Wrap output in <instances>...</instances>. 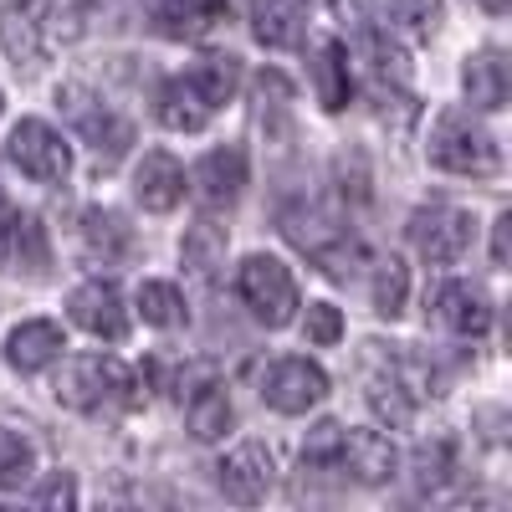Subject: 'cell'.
Listing matches in <instances>:
<instances>
[{
	"label": "cell",
	"instance_id": "1",
	"mask_svg": "<svg viewBox=\"0 0 512 512\" xmlns=\"http://www.w3.org/2000/svg\"><path fill=\"white\" fill-rule=\"evenodd\" d=\"M236 82H241L236 57H205L195 72L169 77L159 88V123L175 128V134H200L216 118V108L236 98Z\"/></svg>",
	"mask_w": 512,
	"mask_h": 512
},
{
	"label": "cell",
	"instance_id": "2",
	"mask_svg": "<svg viewBox=\"0 0 512 512\" xmlns=\"http://www.w3.org/2000/svg\"><path fill=\"white\" fill-rule=\"evenodd\" d=\"M425 154H431L436 169H446V175H497V139L487 134V128L472 118V113H441L436 128H431V144H425Z\"/></svg>",
	"mask_w": 512,
	"mask_h": 512
},
{
	"label": "cell",
	"instance_id": "3",
	"mask_svg": "<svg viewBox=\"0 0 512 512\" xmlns=\"http://www.w3.org/2000/svg\"><path fill=\"white\" fill-rule=\"evenodd\" d=\"M57 400L67 410H82V415H93L113 400H128V405H139L144 395L134 390V374H128L118 359H103V354H82V359H67L62 374H57Z\"/></svg>",
	"mask_w": 512,
	"mask_h": 512
},
{
	"label": "cell",
	"instance_id": "4",
	"mask_svg": "<svg viewBox=\"0 0 512 512\" xmlns=\"http://www.w3.org/2000/svg\"><path fill=\"white\" fill-rule=\"evenodd\" d=\"M236 292L267 328H287L297 313V282L277 256H246L236 272Z\"/></svg>",
	"mask_w": 512,
	"mask_h": 512
},
{
	"label": "cell",
	"instance_id": "5",
	"mask_svg": "<svg viewBox=\"0 0 512 512\" xmlns=\"http://www.w3.org/2000/svg\"><path fill=\"white\" fill-rule=\"evenodd\" d=\"M62 113L72 118V128L82 139H88V149L98 154V164H118L128 154V144H134V123L118 118L108 103H98L88 88H62L57 93Z\"/></svg>",
	"mask_w": 512,
	"mask_h": 512
},
{
	"label": "cell",
	"instance_id": "6",
	"mask_svg": "<svg viewBox=\"0 0 512 512\" xmlns=\"http://www.w3.org/2000/svg\"><path fill=\"white\" fill-rule=\"evenodd\" d=\"M282 231H287L292 246H303L328 277H349L354 262H359V241H354L344 226H338V221L318 216V210H287V216H282Z\"/></svg>",
	"mask_w": 512,
	"mask_h": 512
},
{
	"label": "cell",
	"instance_id": "7",
	"mask_svg": "<svg viewBox=\"0 0 512 512\" xmlns=\"http://www.w3.org/2000/svg\"><path fill=\"white\" fill-rule=\"evenodd\" d=\"M369 405L379 420L390 425H410L415 420V400L425 395L420 384L425 374L410 364V359H395V354H379V344H369Z\"/></svg>",
	"mask_w": 512,
	"mask_h": 512
},
{
	"label": "cell",
	"instance_id": "8",
	"mask_svg": "<svg viewBox=\"0 0 512 512\" xmlns=\"http://www.w3.org/2000/svg\"><path fill=\"white\" fill-rule=\"evenodd\" d=\"M410 246L436 267H451L472 246V216L456 205H420L410 216Z\"/></svg>",
	"mask_w": 512,
	"mask_h": 512
},
{
	"label": "cell",
	"instance_id": "9",
	"mask_svg": "<svg viewBox=\"0 0 512 512\" xmlns=\"http://www.w3.org/2000/svg\"><path fill=\"white\" fill-rule=\"evenodd\" d=\"M11 159L21 164V175H31L36 185H62L67 169H72V154L62 144V134L41 118H21L11 128Z\"/></svg>",
	"mask_w": 512,
	"mask_h": 512
},
{
	"label": "cell",
	"instance_id": "10",
	"mask_svg": "<svg viewBox=\"0 0 512 512\" xmlns=\"http://www.w3.org/2000/svg\"><path fill=\"white\" fill-rule=\"evenodd\" d=\"M328 395V374L308 359H277L267 374H262V400L277 410V415H303L313 410L318 400Z\"/></svg>",
	"mask_w": 512,
	"mask_h": 512
},
{
	"label": "cell",
	"instance_id": "11",
	"mask_svg": "<svg viewBox=\"0 0 512 512\" xmlns=\"http://www.w3.org/2000/svg\"><path fill=\"white\" fill-rule=\"evenodd\" d=\"M52 262V241H47V226H41L31 210H11L0 221V272H47Z\"/></svg>",
	"mask_w": 512,
	"mask_h": 512
},
{
	"label": "cell",
	"instance_id": "12",
	"mask_svg": "<svg viewBox=\"0 0 512 512\" xmlns=\"http://www.w3.org/2000/svg\"><path fill=\"white\" fill-rule=\"evenodd\" d=\"M72 323L82 333H93V338H108V344H118V338L128 333V313H123V292L113 282H82L72 292Z\"/></svg>",
	"mask_w": 512,
	"mask_h": 512
},
{
	"label": "cell",
	"instance_id": "13",
	"mask_svg": "<svg viewBox=\"0 0 512 512\" xmlns=\"http://www.w3.org/2000/svg\"><path fill=\"white\" fill-rule=\"evenodd\" d=\"M216 482H221V492H226L231 502H241V507L262 502V497L272 492V451L256 446V441L236 446V451L216 466Z\"/></svg>",
	"mask_w": 512,
	"mask_h": 512
},
{
	"label": "cell",
	"instance_id": "14",
	"mask_svg": "<svg viewBox=\"0 0 512 512\" xmlns=\"http://www.w3.org/2000/svg\"><path fill=\"white\" fill-rule=\"evenodd\" d=\"M190 180H195L200 205L226 210V205H236L241 190H246V154H241V149H216V154H205V159L195 164Z\"/></svg>",
	"mask_w": 512,
	"mask_h": 512
},
{
	"label": "cell",
	"instance_id": "15",
	"mask_svg": "<svg viewBox=\"0 0 512 512\" xmlns=\"http://www.w3.org/2000/svg\"><path fill=\"white\" fill-rule=\"evenodd\" d=\"M338 466L344 472H354L364 487H379V482H390L395 477V446L390 436H379V431H344V451H338Z\"/></svg>",
	"mask_w": 512,
	"mask_h": 512
},
{
	"label": "cell",
	"instance_id": "16",
	"mask_svg": "<svg viewBox=\"0 0 512 512\" xmlns=\"http://www.w3.org/2000/svg\"><path fill=\"white\" fill-rule=\"evenodd\" d=\"M436 318L456 338H482L492 328V303H487V292L472 287V282H446L436 292Z\"/></svg>",
	"mask_w": 512,
	"mask_h": 512
},
{
	"label": "cell",
	"instance_id": "17",
	"mask_svg": "<svg viewBox=\"0 0 512 512\" xmlns=\"http://www.w3.org/2000/svg\"><path fill=\"white\" fill-rule=\"evenodd\" d=\"M134 195L144 210H175L185 200V169L169 149H149L139 175H134Z\"/></svg>",
	"mask_w": 512,
	"mask_h": 512
},
{
	"label": "cell",
	"instance_id": "18",
	"mask_svg": "<svg viewBox=\"0 0 512 512\" xmlns=\"http://www.w3.org/2000/svg\"><path fill=\"white\" fill-rule=\"evenodd\" d=\"M62 349H67L62 323H52V318H31V323H21V328L11 333L6 359H11V369L36 374V369H47L52 359H62Z\"/></svg>",
	"mask_w": 512,
	"mask_h": 512
},
{
	"label": "cell",
	"instance_id": "19",
	"mask_svg": "<svg viewBox=\"0 0 512 512\" xmlns=\"http://www.w3.org/2000/svg\"><path fill=\"white\" fill-rule=\"evenodd\" d=\"M82 246H88L93 262L113 267V262H123V256L134 251V231H128V221L118 216V210L93 205V210H82Z\"/></svg>",
	"mask_w": 512,
	"mask_h": 512
},
{
	"label": "cell",
	"instance_id": "20",
	"mask_svg": "<svg viewBox=\"0 0 512 512\" xmlns=\"http://www.w3.org/2000/svg\"><path fill=\"white\" fill-rule=\"evenodd\" d=\"M251 31L262 47H297L303 41V0H251Z\"/></svg>",
	"mask_w": 512,
	"mask_h": 512
},
{
	"label": "cell",
	"instance_id": "21",
	"mask_svg": "<svg viewBox=\"0 0 512 512\" xmlns=\"http://www.w3.org/2000/svg\"><path fill=\"white\" fill-rule=\"evenodd\" d=\"M313 77H318V98L328 113L349 103V47L338 36H318L313 47Z\"/></svg>",
	"mask_w": 512,
	"mask_h": 512
},
{
	"label": "cell",
	"instance_id": "22",
	"mask_svg": "<svg viewBox=\"0 0 512 512\" xmlns=\"http://www.w3.org/2000/svg\"><path fill=\"white\" fill-rule=\"evenodd\" d=\"M0 47L16 62V72H36L41 67V26L26 6H6L0 11Z\"/></svg>",
	"mask_w": 512,
	"mask_h": 512
},
{
	"label": "cell",
	"instance_id": "23",
	"mask_svg": "<svg viewBox=\"0 0 512 512\" xmlns=\"http://www.w3.org/2000/svg\"><path fill=\"white\" fill-rule=\"evenodd\" d=\"M466 98H472L477 108L497 113L507 103V62L502 52H477L472 62H466Z\"/></svg>",
	"mask_w": 512,
	"mask_h": 512
},
{
	"label": "cell",
	"instance_id": "24",
	"mask_svg": "<svg viewBox=\"0 0 512 512\" xmlns=\"http://www.w3.org/2000/svg\"><path fill=\"white\" fill-rule=\"evenodd\" d=\"M231 420H236V410L221 384H205V390L190 395V436L195 441H221L231 431Z\"/></svg>",
	"mask_w": 512,
	"mask_h": 512
},
{
	"label": "cell",
	"instance_id": "25",
	"mask_svg": "<svg viewBox=\"0 0 512 512\" xmlns=\"http://www.w3.org/2000/svg\"><path fill=\"white\" fill-rule=\"evenodd\" d=\"M144 16H149V26L159 31V36H169V41H190V36H200L210 21L200 16V6L195 0H144Z\"/></svg>",
	"mask_w": 512,
	"mask_h": 512
},
{
	"label": "cell",
	"instance_id": "26",
	"mask_svg": "<svg viewBox=\"0 0 512 512\" xmlns=\"http://www.w3.org/2000/svg\"><path fill=\"white\" fill-rule=\"evenodd\" d=\"M379 6H384V21L415 41H431V31L441 26V0H379Z\"/></svg>",
	"mask_w": 512,
	"mask_h": 512
},
{
	"label": "cell",
	"instance_id": "27",
	"mask_svg": "<svg viewBox=\"0 0 512 512\" xmlns=\"http://www.w3.org/2000/svg\"><path fill=\"white\" fill-rule=\"evenodd\" d=\"M374 313L379 318H400L405 313V292H410V272L400 256H384V262H374Z\"/></svg>",
	"mask_w": 512,
	"mask_h": 512
},
{
	"label": "cell",
	"instance_id": "28",
	"mask_svg": "<svg viewBox=\"0 0 512 512\" xmlns=\"http://www.w3.org/2000/svg\"><path fill=\"white\" fill-rule=\"evenodd\" d=\"M451 441H425L420 451H415V461H410V482H415V492L420 497H431V492H441L446 487V477H451Z\"/></svg>",
	"mask_w": 512,
	"mask_h": 512
},
{
	"label": "cell",
	"instance_id": "29",
	"mask_svg": "<svg viewBox=\"0 0 512 512\" xmlns=\"http://www.w3.org/2000/svg\"><path fill=\"white\" fill-rule=\"evenodd\" d=\"M139 313L154 328H180L185 323V297L175 282H144L139 287Z\"/></svg>",
	"mask_w": 512,
	"mask_h": 512
},
{
	"label": "cell",
	"instance_id": "30",
	"mask_svg": "<svg viewBox=\"0 0 512 512\" xmlns=\"http://www.w3.org/2000/svg\"><path fill=\"white\" fill-rule=\"evenodd\" d=\"M31 472H36V451H31V441L0 425V492L26 487V482H31Z\"/></svg>",
	"mask_w": 512,
	"mask_h": 512
},
{
	"label": "cell",
	"instance_id": "31",
	"mask_svg": "<svg viewBox=\"0 0 512 512\" xmlns=\"http://www.w3.org/2000/svg\"><path fill=\"white\" fill-rule=\"evenodd\" d=\"M108 6L113 0H52V26H57L62 41H77V36H88L103 21Z\"/></svg>",
	"mask_w": 512,
	"mask_h": 512
},
{
	"label": "cell",
	"instance_id": "32",
	"mask_svg": "<svg viewBox=\"0 0 512 512\" xmlns=\"http://www.w3.org/2000/svg\"><path fill=\"white\" fill-rule=\"evenodd\" d=\"M221 256H226V231H221V226H195V231L185 236V262H190L200 277L216 272Z\"/></svg>",
	"mask_w": 512,
	"mask_h": 512
},
{
	"label": "cell",
	"instance_id": "33",
	"mask_svg": "<svg viewBox=\"0 0 512 512\" xmlns=\"http://www.w3.org/2000/svg\"><path fill=\"white\" fill-rule=\"evenodd\" d=\"M338 451H344V425H313L308 441H303V466H313V472H328V466H338Z\"/></svg>",
	"mask_w": 512,
	"mask_h": 512
},
{
	"label": "cell",
	"instance_id": "34",
	"mask_svg": "<svg viewBox=\"0 0 512 512\" xmlns=\"http://www.w3.org/2000/svg\"><path fill=\"white\" fill-rule=\"evenodd\" d=\"M308 338L313 344H338V338H344V313H338L333 303H313L308 308Z\"/></svg>",
	"mask_w": 512,
	"mask_h": 512
},
{
	"label": "cell",
	"instance_id": "35",
	"mask_svg": "<svg viewBox=\"0 0 512 512\" xmlns=\"http://www.w3.org/2000/svg\"><path fill=\"white\" fill-rule=\"evenodd\" d=\"M72 497H77V492H72V482H67V477H52L47 487L36 492V502H41V507H67Z\"/></svg>",
	"mask_w": 512,
	"mask_h": 512
},
{
	"label": "cell",
	"instance_id": "36",
	"mask_svg": "<svg viewBox=\"0 0 512 512\" xmlns=\"http://www.w3.org/2000/svg\"><path fill=\"white\" fill-rule=\"evenodd\" d=\"M507 231H512V216H497V236H492V267H507Z\"/></svg>",
	"mask_w": 512,
	"mask_h": 512
},
{
	"label": "cell",
	"instance_id": "37",
	"mask_svg": "<svg viewBox=\"0 0 512 512\" xmlns=\"http://www.w3.org/2000/svg\"><path fill=\"white\" fill-rule=\"evenodd\" d=\"M195 6H200V16H205V21H216V16L226 11V0H195Z\"/></svg>",
	"mask_w": 512,
	"mask_h": 512
},
{
	"label": "cell",
	"instance_id": "38",
	"mask_svg": "<svg viewBox=\"0 0 512 512\" xmlns=\"http://www.w3.org/2000/svg\"><path fill=\"white\" fill-rule=\"evenodd\" d=\"M482 6H487V11H492V16H502V11H507V6H512V0H482Z\"/></svg>",
	"mask_w": 512,
	"mask_h": 512
}]
</instances>
